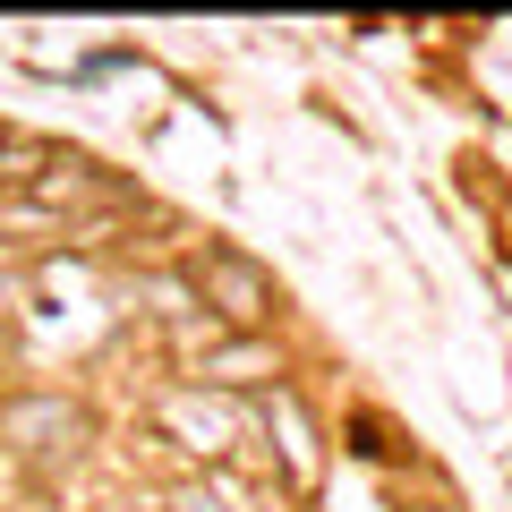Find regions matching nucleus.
<instances>
[{
    "label": "nucleus",
    "instance_id": "1",
    "mask_svg": "<svg viewBox=\"0 0 512 512\" xmlns=\"http://www.w3.org/2000/svg\"><path fill=\"white\" fill-rule=\"evenodd\" d=\"M188 282H197V308L214 316L222 333H265V325L282 316L274 274H265L248 248H231V239H214V248L188 256Z\"/></svg>",
    "mask_w": 512,
    "mask_h": 512
},
{
    "label": "nucleus",
    "instance_id": "2",
    "mask_svg": "<svg viewBox=\"0 0 512 512\" xmlns=\"http://www.w3.org/2000/svg\"><path fill=\"white\" fill-rule=\"evenodd\" d=\"M94 444V410L77 393H52V384H26L0 402V453L18 461H77Z\"/></svg>",
    "mask_w": 512,
    "mask_h": 512
},
{
    "label": "nucleus",
    "instance_id": "3",
    "mask_svg": "<svg viewBox=\"0 0 512 512\" xmlns=\"http://www.w3.org/2000/svg\"><path fill=\"white\" fill-rule=\"evenodd\" d=\"M154 427L171 444H188L197 461H231L239 453V410L231 393H205V384H171L163 402H154Z\"/></svg>",
    "mask_w": 512,
    "mask_h": 512
},
{
    "label": "nucleus",
    "instance_id": "4",
    "mask_svg": "<svg viewBox=\"0 0 512 512\" xmlns=\"http://www.w3.org/2000/svg\"><path fill=\"white\" fill-rule=\"evenodd\" d=\"M282 376H291V367H282L274 333H222V342L188 367V384H205V393H282Z\"/></svg>",
    "mask_w": 512,
    "mask_h": 512
},
{
    "label": "nucleus",
    "instance_id": "5",
    "mask_svg": "<svg viewBox=\"0 0 512 512\" xmlns=\"http://www.w3.org/2000/svg\"><path fill=\"white\" fill-rule=\"evenodd\" d=\"M265 427H274V453H282V470L308 487L316 478V461H325V444H316V419H308V402H299L291 384L282 393H265Z\"/></svg>",
    "mask_w": 512,
    "mask_h": 512
},
{
    "label": "nucleus",
    "instance_id": "6",
    "mask_svg": "<svg viewBox=\"0 0 512 512\" xmlns=\"http://www.w3.org/2000/svg\"><path fill=\"white\" fill-rule=\"evenodd\" d=\"M26 197H43L52 214H86V205H94V197H111V188L94 180V163H77V154H52V171H43Z\"/></svg>",
    "mask_w": 512,
    "mask_h": 512
},
{
    "label": "nucleus",
    "instance_id": "7",
    "mask_svg": "<svg viewBox=\"0 0 512 512\" xmlns=\"http://www.w3.org/2000/svg\"><path fill=\"white\" fill-rule=\"evenodd\" d=\"M52 231H60V214L43 197H9L0 205V256L9 248H52Z\"/></svg>",
    "mask_w": 512,
    "mask_h": 512
},
{
    "label": "nucleus",
    "instance_id": "8",
    "mask_svg": "<svg viewBox=\"0 0 512 512\" xmlns=\"http://www.w3.org/2000/svg\"><path fill=\"white\" fill-rule=\"evenodd\" d=\"M137 299H146V316H163V325L205 316V308H197V282H188V274H137Z\"/></svg>",
    "mask_w": 512,
    "mask_h": 512
},
{
    "label": "nucleus",
    "instance_id": "9",
    "mask_svg": "<svg viewBox=\"0 0 512 512\" xmlns=\"http://www.w3.org/2000/svg\"><path fill=\"white\" fill-rule=\"evenodd\" d=\"M171 512H222V495L205 478H188V487H171Z\"/></svg>",
    "mask_w": 512,
    "mask_h": 512
},
{
    "label": "nucleus",
    "instance_id": "10",
    "mask_svg": "<svg viewBox=\"0 0 512 512\" xmlns=\"http://www.w3.org/2000/svg\"><path fill=\"white\" fill-rule=\"evenodd\" d=\"M410 512H461V504H410Z\"/></svg>",
    "mask_w": 512,
    "mask_h": 512
},
{
    "label": "nucleus",
    "instance_id": "11",
    "mask_svg": "<svg viewBox=\"0 0 512 512\" xmlns=\"http://www.w3.org/2000/svg\"><path fill=\"white\" fill-rule=\"evenodd\" d=\"M0 205H9V180H0Z\"/></svg>",
    "mask_w": 512,
    "mask_h": 512
}]
</instances>
